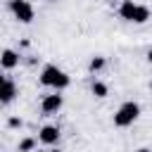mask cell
I'll use <instances>...</instances> for the list:
<instances>
[{
    "mask_svg": "<svg viewBox=\"0 0 152 152\" xmlns=\"http://www.w3.org/2000/svg\"><path fill=\"white\" fill-rule=\"evenodd\" d=\"M40 83H43V86H48V88H55V90L59 93V90L69 88L71 78H69V74H66V71H62L59 66H55V64H45V66H43V71H40Z\"/></svg>",
    "mask_w": 152,
    "mask_h": 152,
    "instance_id": "6da1fadb",
    "label": "cell"
},
{
    "mask_svg": "<svg viewBox=\"0 0 152 152\" xmlns=\"http://www.w3.org/2000/svg\"><path fill=\"white\" fill-rule=\"evenodd\" d=\"M138 116H140V104L133 102V100H128V102H124V104L116 109V114H114V126L126 128V126H131Z\"/></svg>",
    "mask_w": 152,
    "mask_h": 152,
    "instance_id": "7a4b0ae2",
    "label": "cell"
},
{
    "mask_svg": "<svg viewBox=\"0 0 152 152\" xmlns=\"http://www.w3.org/2000/svg\"><path fill=\"white\" fill-rule=\"evenodd\" d=\"M10 10H12V14L21 24H31L33 21V7H31V2H26V0H10Z\"/></svg>",
    "mask_w": 152,
    "mask_h": 152,
    "instance_id": "3957f363",
    "label": "cell"
},
{
    "mask_svg": "<svg viewBox=\"0 0 152 152\" xmlns=\"http://www.w3.org/2000/svg\"><path fill=\"white\" fill-rule=\"evenodd\" d=\"M62 104H64V97H62L59 93H52V95H45V97H43L40 109H43V114H57V112L62 109Z\"/></svg>",
    "mask_w": 152,
    "mask_h": 152,
    "instance_id": "277c9868",
    "label": "cell"
},
{
    "mask_svg": "<svg viewBox=\"0 0 152 152\" xmlns=\"http://www.w3.org/2000/svg\"><path fill=\"white\" fill-rule=\"evenodd\" d=\"M14 97H17V83H14L10 76H5V78H2V93H0V102H2V104H10Z\"/></svg>",
    "mask_w": 152,
    "mask_h": 152,
    "instance_id": "5b68a950",
    "label": "cell"
},
{
    "mask_svg": "<svg viewBox=\"0 0 152 152\" xmlns=\"http://www.w3.org/2000/svg\"><path fill=\"white\" fill-rule=\"evenodd\" d=\"M38 140H40V142H45V145H57V140H59V128H57V126H52V124L43 126V128H40V133H38Z\"/></svg>",
    "mask_w": 152,
    "mask_h": 152,
    "instance_id": "8992f818",
    "label": "cell"
},
{
    "mask_svg": "<svg viewBox=\"0 0 152 152\" xmlns=\"http://www.w3.org/2000/svg\"><path fill=\"white\" fill-rule=\"evenodd\" d=\"M135 10H138V5H135L133 0H121V5H119V17L126 19V21H133Z\"/></svg>",
    "mask_w": 152,
    "mask_h": 152,
    "instance_id": "52a82bcc",
    "label": "cell"
},
{
    "mask_svg": "<svg viewBox=\"0 0 152 152\" xmlns=\"http://www.w3.org/2000/svg\"><path fill=\"white\" fill-rule=\"evenodd\" d=\"M0 64H2V69H14V66L19 64V55H17L14 50L5 48V50H2V57H0Z\"/></svg>",
    "mask_w": 152,
    "mask_h": 152,
    "instance_id": "ba28073f",
    "label": "cell"
},
{
    "mask_svg": "<svg viewBox=\"0 0 152 152\" xmlns=\"http://www.w3.org/2000/svg\"><path fill=\"white\" fill-rule=\"evenodd\" d=\"M90 93H93L95 97H107V95H109V88H107V83H102V81H93V83H90Z\"/></svg>",
    "mask_w": 152,
    "mask_h": 152,
    "instance_id": "9c48e42d",
    "label": "cell"
},
{
    "mask_svg": "<svg viewBox=\"0 0 152 152\" xmlns=\"http://www.w3.org/2000/svg\"><path fill=\"white\" fill-rule=\"evenodd\" d=\"M150 19V7H145V5H138V10H135V17H133V24H145Z\"/></svg>",
    "mask_w": 152,
    "mask_h": 152,
    "instance_id": "30bf717a",
    "label": "cell"
},
{
    "mask_svg": "<svg viewBox=\"0 0 152 152\" xmlns=\"http://www.w3.org/2000/svg\"><path fill=\"white\" fill-rule=\"evenodd\" d=\"M104 64H107V59L97 55V57H93V59H90L88 69H90V74H97V71H102V69H104Z\"/></svg>",
    "mask_w": 152,
    "mask_h": 152,
    "instance_id": "8fae6325",
    "label": "cell"
},
{
    "mask_svg": "<svg viewBox=\"0 0 152 152\" xmlns=\"http://www.w3.org/2000/svg\"><path fill=\"white\" fill-rule=\"evenodd\" d=\"M33 147H36V138H24V140H19L17 152H31Z\"/></svg>",
    "mask_w": 152,
    "mask_h": 152,
    "instance_id": "7c38bea8",
    "label": "cell"
},
{
    "mask_svg": "<svg viewBox=\"0 0 152 152\" xmlns=\"http://www.w3.org/2000/svg\"><path fill=\"white\" fill-rule=\"evenodd\" d=\"M7 126H10V128H19V126H21V119H19V116H10V119H7Z\"/></svg>",
    "mask_w": 152,
    "mask_h": 152,
    "instance_id": "4fadbf2b",
    "label": "cell"
},
{
    "mask_svg": "<svg viewBox=\"0 0 152 152\" xmlns=\"http://www.w3.org/2000/svg\"><path fill=\"white\" fill-rule=\"evenodd\" d=\"M147 62L152 64V50H147Z\"/></svg>",
    "mask_w": 152,
    "mask_h": 152,
    "instance_id": "5bb4252c",
    "label": "cell"
},
{
    "mask_svg": "<svg viewBox=\"0 0 152 152\" xmlns=\"http://www.w3.org/2000/svg\"><path fill=\"white\" fill-rule=\"evenodd\" d=\"M135 152H150V150H147V147H140V150H135Z\"/></svg>",
    "mask_w": 152,
    "mask_h": 152,
    "instance_id": "9a60e30c",
    "label": "cell"
},
{
    "mask_svg": "<svg viewBox=\"0 0 152 152\" xmlns=\"http://www.w3.org/2000/svg\"><path fill=\"white\" fill-rule=\"evenodd\" d=\"M40 152H59V150H40Z\"/></svg>",
    "mask_w": 152,
    "mask_h": 152,
    "instance_id": "2e32d148",
    "label": "cell"
}]
</instances>
